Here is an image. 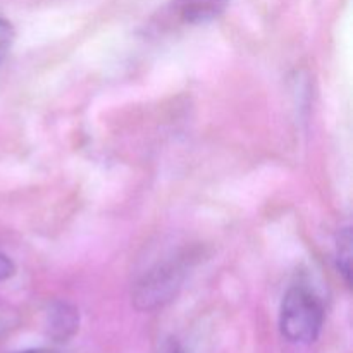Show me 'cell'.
Wrapping results in <instances>:
<instances>
[{"mask_svg": "<svg viewBox=\"0 0 353 353\" xmlns=\"http://www.w3.org/2000/svg\"><path fill=\"white\" fill-rule=\"evenodd\" d=\"M79 327V312L68 302H54L45 314V331L57 343H65Z\"/></svg>", "mask_w": 353, "mask_h": 353, "instance_id": "4", "label": "cell"}, {"mask_svg": "<svg viewBox=\"0 0 353 353\" xmlns=\"http://www.w3.org/2000/svg\"><path fill=\"white\" fill-rule=\"evenodd\" d=\"M186 261L168 259L155 264L134 285L133 303L138 310H157L171 302L185 283Z\"/></svg>", "mask_w": 353, "mask_h": 353, "instance_id": "2", "label": "cell"}, {"mask_svg": "<svg viewBox=\"0 0 353 353\" xmlns=\"http://www.w3.org/2000/svg\"><path fill=\"white\" fill-rule=\"evenodd\" d=\"M14 40V30L12 24L0 14V59L3 57L7 50H9L10 43Z\"/></svg>", "mask_w": 353, "mask_h": 353, "instance_id": "6", "label": "cell"}, {"mask_svg": "<svg viewBox=\"0 0 353 353\" xmlns=\"http://www.w3.org/2000/svg\"><path fill=\"white\" fill-rule=\"evenodd\" d=\"M14 353H59V352L52 350V348H28V350H21Z\"/></svg>", "mask_w": 353, "mask_h": 353, "instance_id": "8", "label": "cell"}, {"mask_svg": "<svg viewBox=\"0 0 353 353\" xmlns=\"http://www.w3.org/2000/svg\"><path fill=\"white\" fill-rule=\"evenodd\" d=\"M324 303L310 286L293 285L285 293L279 310V331L293 345H312L323 333Z\"/></svg>", "mask_w": 353, "mask_h": 353, "instance_id": "1", "label": "cell"}, {"mask_svg": "<svg viewBox=\"0 0 353 353\" xmlns=\"http://www.w3.org/2000/svg\"><path fill=\"white\" fill-rule=\"evenodd\" d=\"M3 330H6V319H3V317L0 316V333H2Z\"/></svg>", "mask_w": 353, "mask_h": 353, "instance_id": "9", "label": "cell"}, {"mask_svg": "<svg viewBox=\"0 0 353 353\" xmlns=\"http://www.w3.org/2000/svg\"><path fill=\"white\" fill-rule=\"evenodd\" d=\"M230 0H172L162 12L165 24H203L217 19Z\"/></svg>", "mask_w": 353, "mask_h": 353, "instance_id": "3", "label": "cell"}, {"mask_svg": "<svg viewBox=\"0 0 353 353\" xmlns=\"http://www.w3.org/2000/svg\"><path fill=\"white\" fill-rule=\"evenodd\" d=\"M14 274V264L6 254L0 252V283L6 281V279L12 278Z\"/></svg>", "mask_w": 353, "mask_h": 353, "instance_id": "7", "label": "cell"}, {"mask_svg": "<svg viewBox=\"0 0 353 353\" xmlns=\"http://www.w3.org/2000/svg\"><path fill=\"white\" fill-rule=\"evenodd\" d=\"M336 264L338 271L343 276L345 283L350 286L352 278V233L350 228L341 230L338 234V243H336Z\"/></svg>", "mask_w": 353, "mask_h": 353, "instance_id": "5", "label": "cell"}]
</instances>
